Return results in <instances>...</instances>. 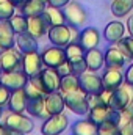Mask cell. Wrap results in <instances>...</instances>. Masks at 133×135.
<instances>
[{"label": "cell", "mask_w": 133, "mask_h": 135, "mask_svg": "<svg viewBox=\"0 0 133 135\" xmlns=\"http://www.w3.org/2000/svg\"><path fill=\"white\" fill-rule=\"evenodd\" d=\"M28 79L33 82L44 94H49V93H53V91H58L60 90L61 75L53 68H47V66L42 68L39 71V74H36L33 77H28Z\"/></svg>", "instance_id": "obj_1"}, {"label": "cell", "mask_w": 133, "mask_h": 135, "mask_svg": "<svg viewBox=\"0 0 133 135\" xmlns=\"http://www.w3.org/2000/svg\"><path fill=\"white\" fill-rule=\"evenodd\" d=\"M133 102V85L124 82L119 88L113 90L111 91V96H110V101L108 105L117 112L124 110L127 105H130Z\"/></svg>", "instance_id": "obj_2"}, {"label": "cell", "mask_w": 133, "mask_h": 135, "mask_svg": "<svg viewBox=\"0 0 133 135\" xmlns=\"http://www.w3.org/2000/svg\"><path fill=\"white\" fill-rule=\"evenodd\" d=\"M63 96H64V104H66V107L72 112V113L80 115V116L88 115L89 107H88V102H86V93H85L81 88H78V90H75V91H70V93H66V94H63Z\"/></svg>", "instance_id": "obj_3"}, {"label": "cell", "mask_w": 133, "mask_h": 135, "mask_svg": "<svg viewBox=\"0 0 133 135\" xmlns=\"http://www.w3.org/2000/svg\"><path fill=\"white\" fill-rule=\"evenodd\" d=\"M63 13L66 17V24L72 25V27H77V28L83 27V24L88 21V14L83 9V6L74 0H70L67 5L63 6Z\"/></svg>", "instance_id": "obj_4"}, {"label": "cell", "mask_w": 133, "mask_h": 135, "mask_svg": "<svg viewBox=\"0 0 133 135\" xmlns=\"http://www.w3.org/2000/svg\"><path fill=\"white\" fill-rule=\"evenodd\" d=\"M69 126V119L64 113H57V115H50L42 127H41V134L42 135H60L64 132Z\"/></svg>", "instance_id": "obj_5"}, {"label": "cell", "mask_w": 133, "mask_h": 135, "mask_svg": "<svg viewBox=\"0 0 133 135\" xmlns=\"http://www.w3.org/2000/svg\"><path fill=\"white\" fill-rule=\"evenodd\" d=\"M22 52L16 47L5 49L0 54V68L2 72H9V71H17L22 69Z\"/></svg>", "instance_id": "obj_6"}, {"label": "cell", "mask_w": 133, "mask_h": 135, "mask_svg": "<svg viewBox=\"0 0 133 135\" xmlns=\"http://www.w3.org/2000/svg\"><path fill=\"white\" fill-rule=\"evenodd\" d=\"M2 124H5V126H9V127H13V129H17V131H21V132H24V134H30V132H33V119L32 118H28V116H25L24 113H16V112H9L5 118H3V123Z\"/></svg>", "instance_id": "obj_7"}, {"label": "cell", "mask_w": 133, "mask_h": 135, "mask_svg": "<svg viewBox=\"0 0 133 135\" xmlns=\"http://www.w3.org/2000/svg\"><path fill=\"white\" fill-rule=\"evenodd\" d=\"M88 119L93 121L96 126H100L106 121H113V123H119V112L111 108L110 105H102L91 108L88 112Z\"/></svg>", "instance_id": "obj_8"}, {"label": "cell", "mask_w": 133, "mask_h": 135, "mask_svg": "<svg viewBox=\"0 0 133 135\" xmlns=\"http://www.w3.org/2000/svg\"><path fill=\"white\" fill-rule=\"evenodd\" d=\"M41 58H42V65L47 68H60L61 65H64L66 60V52H64V47H60V46H52V47H47L41 52Z\"/></svg>", "instance_id": "obj_9"}, {"label": "cell", "mask_w": 133, "mask_h": 135, "mask_svg": "<svg viewBox=\"0 0 133 135\" xmlns=\"http://www.w3.org/2000/svg\"><path fill=\"white\" fill-rule=\"evenodd\" d=\"M0 82L9 88L11 91L13 90H19V88H24L28 82V75L22 71V69H17V71H9V72H2L0 74Z\"/></svg>", "instance_id": "obj_10"}, {"label": "cell", "mask_w": 133, "mask_h": 135, "mask_svg": "<svg viewBox=\"0 0 133 135\" xmlns=\"http://www.w3.org/2000/svg\"><path fill=\"white\" fill-rule=\"evenodd\" d=\"M49 41L53 46H60V47H66L70 42V25L69 24H63V25H53L49 28L47 32Z\"/></svg>", "instance_id": "obj_11"}, {"label": "cell", "mask_w": 133, "mask_h": 135, "mask_svg": "<svg viewBox=\"0 0 133 135\" xmlns=\"http://www.w3.org/2000/svg\"><path fill=\"white\" fill-rule=\"evenodd\" d=\"M78 77H80V88L85 93H97L99 94L105 90L103 82H102V75H97L96 72L86 71Z\"/></svg>", "instance_id": "obj_12"}, {"label": "cell", "mask_w": 133, "mask_h": 135, "mask_svg": "<svg viewBox=\"0 0 133 135\" xmlns=\"http://www.w3.org/2000/svg\"><path fill=\"white\" fill-rule=\"evenodd\" d=\"M42 66H44L42 65V58H41V54L38 50L22 54V71L28 77H33L36 74H39Z\"/></svg>", "instance_id": "obj_13"}, {"label": "cell", "mask_w": 133, "mask_h": 135, "mask_svg": "<svg viewBox=\"0 0 133 135\" xmlns=\"http://www.w3.org/2000/svg\"><path fill=\"white\" fill-rule=\"evenodd\" d=\"M44 105H45V112H47L49 116H50V115H57V113H63V110L66 108L63 93L58 90V91H53V93L45 94V98H44Z\"/></svg>", "instance_id": "obj_14"}, {"label": "cell", "mask_w": 133, "mask_h": 135, "mask_svg": "<svg viewBox=\"0 0 133 135\" xmlns=\"http://www.w3.org/2000/svg\"><path fill=\"white\" fill-rule=\"evenodd\" d=\"M102 82H103V88L105 90H116L119 88L125 80H124V72L122 69L117 68H106L105 72L102 74Z\"/></svg>", "instance_id": "obj_15"}, {"label": "cell", "mask_w": 133, "mask_h": 135, "mask_svg": "<svg viewBox=\"0 0 133 135\" xmlns=\"http://www.w3.org/2000/svg\"><path fill=\"white\" fill-rule=\"evenodd\" d=\"M77 42L85 49V50H89V49H94L97 47L100 42V33L97 28L94 27H86L83 32L78 33V39Z\"/></svg>", "instance_id": "obj_16"}, {"label": "cell", "mask_w": 133, "mask_h": 135, "mask_svg": "<svg viewBox=\"0 0 133 135\" xmlns=\"http://www.w3.org/2000/svg\"><path fill=\"white\" fill-rule=\"evenodd\" d=\"M85 63H86L88 71L97 72L99 69H102V68L105 66V55H103V52L100 49H97V47L89 49V50L85 52Z\"/></svg>", "instance_id": "obj_17"}, {"label": "cell", "mask_w": 133, "mask_h": 135, "mask_svg": "<svg viewBox=\"0 0 133 135\" xmlns=\"http://www.w3.org/2000/svg\"><path fill=\"white\" fill-rule=\"evenodd\" d=\"M27 93L24 88H19V90H13L11 91V96H9V101H8V108L9 112H16V113H24L27 110Z\"/></svg>", "instance_id": "obj_18"}, {"label": "cell", "mask_w": 133, "mask_h": 135, "mask_svg": "<svg viewBox=\"0 0 133 135\" xmlns=\"http://www.w3.org/2000/svg\"><path fill=\"white\" fill-rule=\"evenodd\" d=\"M50 25L47 24V21L44 19V16H33V17H28V28H27V33L32 35L33 38L39 39L42 38L44 35L49 32Z\"/></svg>", "instance_id": "obj_19"}, {"label": "cell", "mask_w": 133, "mask_h": 135, "mask_svg": "<svg viewBox=\"0 0 133 135\" xmlns=\"http://www.w3.org/2000/svg\"><path fill=\"white\" fill-rule=\"evenodd\" d=\"M103 55H105V66L106 68H117V69H121L127 61L124 52L119 47H110V49H106V52H103Z\"/></svg>", "instance_id": "obj_20"}, {"label": "cell", "mask_w": 133, "mask_h": 135, "mask_svg": "<svg viewBox=\"0 0 133 135\" xmlns=\"http://www.w3.org/2000/svg\"><path fill=\"white\" fill-rule=\"evenodd\" d=\"M124 33H125V25L121 21H113V22H108V25L105 27L103 38L108 42H117L121 41V38H124Z\"/></svg>", "instance_id": "obj_21"}, {"label": "cell", "mask_w": 133, "mask_h": 135, "mask_svg": "<svg viewBox=\"0 0 133 135\" xmlns=\"http://www.w3.org/2000/svg\"><path fill=\"white\" fill-rule=\"evenodd\" d=\"M0 46L3 47V50L16 46V33L9 21H0Z\"/></svg>", "instance_id": "obj_22"}, {"label": "cell", "mask_w": 133, "mask_h": 135, "mask_svg": "<svg viewBox=\"0 0 133 135\" xmlns=\"http://www.w3.org/2000/svg\"><path fill=\"white\" fill-rule=\"evenodd\" d=\"M42 16H44V19L47 21V24H49L50 27H53V25H63V24H66V17H64L63 8L52 6V5H45V9H44Z\"/></svg>", "instance_id": "obj_23"}, {"label": "cell", "mask_w": 133, "mask_h": 135, "mask_svg": "<svg viewBox=\"0 0 133 135\" xmlns=\"http://www.w3.org/2000/svg\"><path fill=\"white\" fill-rule=\"evenodd\" d=\"M47 2L42 0H25L19 8H21V14H24L25 17H33V16H41L45 9Z\"/></svg>", "instance_id": "obj_24"}, {"label": "cell", "mask_w": 133, "mask_h": 135, "mask_svg": "<svg viewBox=\"0 0 133 135\" xmlns=\"http://www.w3.org/2000/svg\"><path fill=\"white\" fill-rule=\"evenodd\" d=\"M16 46L22 54L34 52L38 50V39L28 33H19L16 35Z\"/></svg>", "instance_id": "obj_25"}, {"label": "cell", "mask_w": 133, "mask_h": 135, "mask_svg": "<svg viewBox=\"0 0 133 135\" xmlns=\"http://www.w3.org/2000/svg\"><path fill=\"white\" fill-rule=\"evenodd\" d=\"M70 132L72 135H97V126L93 121H89L88 118L78 119L72 124Z\"/></svg>", "instance_id": "obj_26"}, {"label": "cell", "mask_w": 133, "mask_h": 135, "mask_svg": "<svg viewBox=\"0 0 133 135\" xmlns=\"http://www.w3.org/2000/svg\"><path fill=\"white\" fill-rule=\"evenodd\" d=\"M45 98V96H44ZM44 98H33L27 101V113L33 118H49L44 105Z\"/></svg>", "instance_id": "obj_27"}, {"label": "cell", "mask_w": 133, "mask_h": 135, "mask_svg": "<svg viewBox=\"0 0 133 135\" xmlns=\"http://www.w3.org/2000/svg\"><path fill=\"white\" fill-rule=\"evenodd\" d=\"M78 88H80V77L78 75L69 72V74L61 77V80H60V91L63 94L70 93V91H75Z\"/></svg>", "instance_id": "obj_28"}, {"label": "cell", "mask_w": 133, "mask_h": 135, "mask_svg": "<svg viewBox=\"0 0 133 135\" xmlns=\"http://www.w3.org/2000/svg\"><path fill=\"white\" fill-rule=\"evenodd\" d=\"M64 52H66L67 63H74V61L83 60V58H85V52H86V50H85L78 42H69L66 47H64Z\"/></svg>", "instance_id": "obj_29"}, {"label": "cell", "mask_w": 133, "mask_h": 135, "mask_svg": "<svg viewBox=\"0 0 133 135\" xmlns=\"http://www.w3.org/2000/svg\"><path fill=\"white\" fill-rule=\"evenodd\" d=\"M133 9V0H113L111 13L116 17H124Z\"/></svg>", "instance_id": "obj_30"}, {"label": "cell", "mask_w": 133, "mask_h": 135, "mask_svg": "<svg viewBox=\"0 0 133 135\" xmlns=\"http://www.w3.org/2000/svg\"><path fill=\"white\" fill-rule=\"evenodd\" d=\"M9 24L14 30V33H27V28H28V17H25L24 14H14L11 19H9Z\"/></svg>", "instance_id": "obj_31"}, {"label": "cell", "mask_w": 133, "mask_h": 135, "mask_svg": "<svg viewBox=\"0 0 133 135\" xmlns=\"http://www.w3.org/2000/svg\"><path fill=\"white\" fill-rule=\"evenodd\" d=\"M97 135H122V132H121V127L117 123L106 121V123L97 126Z\"/></svg>", "instance_id": "obj_32"}, {"label": "cell", "mask_w": 133, "mask_h": 135, "mask_svg": "<svg viewBox=\"0 0 133 135\" xmlns=\"http://www.w3.org/2000/svg\"><path fill=\"white\" fill-rule=\"evenodd\" d=\"M116 44H117V47L124 52L125 58H129V60L133 61V36H124V38H121V41H117Z\"/></svg>", "instance_id": "obj_33"}, {"label": "cell", "mask_w": 133, "mask_h": 135, "mask_svg": "<svg viewBox=\"0 0 133 135\" xmlns=\"http://www.w3.org/2000/svg\"><path fill=\"white\" fill-rule=\"evenodd\" d=\"M16 6L9 0H0V21H9L14 16Z\"/></svg>", "instance_id": "obj_34"}, {"label": "cell", "mask_w": 133, "mask_h": 135, "mask_svg": "<svg viewBox=\"0 0 133 135\" xmlns=\"http://www.w3.org/2000/svg\"><path fill=\"white\" fill-rule=\"evenodd\" d=\"M24 90H25V93H27V98L28 99H33V98H44L45 94L34 85L33 82L28 79V82H27V85L24 86Z\"/></svg>", "instance_id": "obj_35"}, {"label": "cell", "mask_w": 133, "mask_h": 135, "mask_svg": "<svg viewBox=\"0 0 133 135\" xmlns=\"http://www.w3.org/2000/svg\"><path fill=\"white\" fill-rule=\"evenodd\" d=\"M86 102H88V107H89V110L91 108H96V107H102V105H106L103 99H102V96H100V93H86Z\"/></svg>", "instance_id": "obj_36"}, {"label": "cell", "mask_w": 133, "mask_h": 135, "mask_svg": "<svg viewBox=\"0 0 133 135\" xmlns=\"http://www.w3.org/2000/svg\"><path fill=\"white\" fill-rule=\"evenodd\" d=\"M70 65V72L75 74V75H81L83 72L88 71L86 63H85V58L83 60H78V61H74V63H69Z\"/></svg>", "instance_id": "obj_37"}, {"label": "cell", "mask_w": 133, "mask_h": 135, "mask_svg": "<svg viewBox=\"0 0 133 135\" xmlns=\"http://www.w3.org/2000/svg\"><path fill=\"white\" fill-rule=\"evenodd\" d=\"M9 96H11V90H9V88H6V86L0 82V107L8 105Z\"/></svg>", "instance_id": "obj_38"}, {"label": "cell", "mask_w": 133, "mask_h": 135, "mask_svg": "<svg viewBox=\"0 0 133 135\" xmlns=\"http://www.w3.org/2000/svg\"><path fill=\"white\" fill-rule=\"evenodd\" d=\"M0 135H25L24 132L17 131V129H13L9 126H5V124H0Z\"/></svg>", "instance_id": "obj_39"}, {"label": "cell", "mask_w": 133, "mask_h": 135, "mask_svg": "<svg viewBox=\"0 0 133 135\" xmlns=\"http://www.w3.org/2000/svg\"><path fill=\"white\" fill-rule=\"evenodd\" d=\"M124 80H125L127 83L133 85V63H132L129 68H127V71L124 72Z\"/></svg>", "instance_id": "obj_40"}, {"label": "cell", "mask_w": 133, "mask_h": 135, "mask_svg": "<svg viewBox=\"0 0 133 135\" xmlns=\"http://www.w3.org/2000/svg\"><path fill=\"white\" fill-rule=\"evenodd\" d=\"M57 71H58V74L63 77V75H66V74H69V72H70V65L66 61L64 65H61L60 68H57Z\"/></svg>", "instance_id": "obj_41"}, {"label": "cell", "mask_w": 133, "mask_h": 135, "mask_svg": "<svg viewBox=\"0 0 133 135\" xmlns=\"http://www.w3.org/2000/svg\"><path fill=\"white\" fill-rule=\"evenodd\" d=\"M70 0H47V5H52V6H58V8H63L64 5H67Z\"/></svg>", "instance_id": "obj_42"}, {"label": "cell", "mask_w": 133, "mask_h": 135, "mask_svg": "<svg viewBox=\"0 0 133 135\" xmlns=\"http://www.w3.org/2000/svg\"><path fill=\"white\" fill-rule=\"evenodd\" d=\"M121 132H122V135H133V121L132 123H127L125 126H122Z\"/></svg>", "instance_id": "obj_43"}, {"label": "cell", "mask_w": 133, "mask_h": 135, "mask_svg": "<svg viewBox=\"0 0 133 135\" xmlns=\"http://www.w3.org/2000/svg\"><path fill=\"white\" fill-rule=\"evenodd\" d=\"M127 30H129L130 36H133V14L129 17V21H127Z\"/></svg>", "instance_id": "obj_44"}, {"label": "cell", "mask_w": 133, "mask_h": 135, "mask_svg": "<svg viewBox=\"0 0 133 135\" xmlns=\"http://www.w3.org/2000/svg\"><path fill=\"white\" fill-rule=\"evenodd\" d=\"M9 2H11V3H13L14 6H21V5H22V3H24L25 0H9Z\"/></svg>", "instance_id": "obj_45"}, {"label": "cell", "mask_w": 133, "mask_h": 135, "mask_svg": "<svg viewBox=\"0 0 133 135\" xmlns=\"http://www.w3.org/2000/svg\"><path fill=\"white\" fill-rule=\"evenodd\" d=\"M2 113H3V108L0 107V118H2Z\"/></svg>", "instance_id": "obj_46"}, {"label": "cell", "mask_w": 133, "mask_h": 135, "mask_svg": "<svg viewBox=\"0 0 133 135\" xmlns=\"http://www.w3.org/2000/svg\"><path fill=\"white\" fill-rule=\"evenodd\" d=\"M0 74H2V68H0Z\"/></svg>", "instance_id": "obj_47"}, {"label": "cell", "mask_w": 133, "mask_h": 135, "mask_svg": "<svg viewBox=\"0 0 133 135\" xmlns=\"http://www.w3.org/2000/svg\"><path fill=\"white\" fill-rule=\"evenodd\" d=\"M42 2H47V0H42Z\"/></svg>", "instance_id": "obj_48"}]
</instances>
